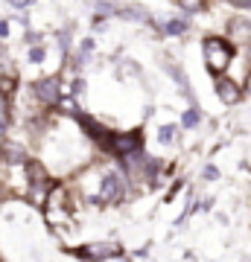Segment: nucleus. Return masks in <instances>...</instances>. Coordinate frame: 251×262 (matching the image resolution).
<instances>
[{
  "label": "nucleus",
  "instance_id": "nucleus-1",
  "mask_svg": "<svg viewBox=\"0 0 251 262\" xmlns=\"http://www.w3.org/2000/svg\"><path fill=\"white\" fill-rule=\"evenodd\" d=\"M231 56H234V47L225 41V38H205V61L214 73H225L228 64H231Z\"/></svg>",
  "mask_w": 251,
  "mask_h": 262
},
{
  "label": "nucleus",
  "instance_id": "nucleus-2",
  "mask_svg": "<svg viewBox=\"0 0 251 262\" xmlns=\"http://www.w3.org/2000/svg\"><path fill=\"white\" fill-rule=\"evenodd\" d=\"M105 149L111 155H120V158H129L134 151H140V134L131 131V134H108L105 140Z\"/></svg>",
  "mask_w": 251,
  "mask_h": 262
},
{
  "label": "nucleus",
  "instance_id": "nucleus-3",
  "mask_svg": "<svg viewBox=\"0 0 251 262\" xmlns=\"http://www.w3.org/2000/svg\"><path fill=\"white\" fill-rule=\"evenodd\" d=\"M100 195H103V201H120V198L126 195V178H123L120 172H108V175H103Z\"/></svg>",
  "mask_w": 251,
  "mask_h": 262
},
{
  "label": "nucleus",
  "instance_id": "nucleus-4",
  "mask_svg": "<svg viewBox=\"0 0 251 262\" xmlns=\"http://www.w3.org/2000/svg\"><path fill=\"white\" fill-rule=\"evenodd\" d=\"M35 96L44 105H56L62 99V88H59V76H50V79H41L35 82Z\"/></svg>",
  "mask_w": 251,
  "mask_h": 262
},
{
  "label": "nucleus",
  "instance_id": "nucleus-5",
  "mask_svg": "<svg viewBox=\"0 0 251 262\" xmlns=\"http://www.w3.org/2000/svg\"><path fill=\"white\" fill-rule=\"evenodd\" d=\"M120 253V245L114 242H96V245H85V248H79V256L82 259H108V256H117Z\"/></svg>",
  "mask_w": 251,
  "mask_h": 262
},
{
  "label": "nucleus",
  "instance_id": "nucleus-6",
  "mask_svg": "<svg viewBox=\"0 0 251 262\" xmlns=\"http://www.w3.org/2000/svg\"><path fill=\"white\" fill-rule=\"evenodd\" d=\"M29 169V184L35 187V204H44V195H47V189H50V181H47V172L41 166H38L35 160H29L27 163Z\"/></svg>",
  "mask_w": 251,
  "mask_h": 262
},
{
  "label": "nucleus",
  "instance_id": "nucleus-7",
  "mask_svg": "<svg viewBox=\"0 0 251 262\" xmlns=\"http://www.w3.org/2000/svg\"><path fill=\"white\" fill-rule=\"evenodd\" d=\"M216 94H219V99L225 105H237L242 99V88L237 82H231V79H216Z\"/></svg>",
  "mask_w": 251,
  "mask_h": 262
},
{
  "label": "nucleus",
  "instance_id": "nucleus-8",
  "mask_svg": "<svg viewBox=\"0 0 251 262\" xmlns=\"http://www.w3.org/2000/svg\"><path fill=\"white\" fill-rule=\"evenodd\" d=\"M164 32H167V35H184L187 32V20L184 18H169L167 24H164Z\"/></svg>",
  "mask_w": 251,
  "mask_h": 262
},
{
  "label": "nucleus",
  "instance_id": "nucleus-9",
  "mask_svg": "<svg viewBox=\"0 0 251 262\" xmlns=\"http://www.w3.org/2000/svg\"><path fill=\"white\" fill-rule=\"evenodd\" d=\"M158 140L164 143V146L176 143L178 140V128H176V125H161V128H158Z\"/></svg>",
  "mask_w": 251,
  "mask_h": 262
},
{
  "label": "nucleus",
  "instance_id": "nucleus-10",
  "mask_svg": "<svg viewBox=\"0 0 251 262\" xmlns=\"http://www.w3.org/2000/svg\"><path fill=\"white\" fill-rule=\"evenodd\" d=\"M231 32H234L237 38H242V41H248V38H251V27L245 24V20H240V18L231 24Z\"/></svg>",
  "mask_w": 251,
  "mask_h": 262
},
{
  "label": "nucleus",
  "instance_id": "nucleus-11",
  "mask_svg": "<svg viewBox=\"0 0 251 262\" xmlns=\"http://www.w3.org/2000/svg\"><path fill=\"white\" fill-rule=\"evenodd\" d=\"M6 125H9V102H6V96L0 94V134L6 131Z\"/></svg>",
  "mask_w": 251,
  "mask_h": 262
},
{
  "label": "nucleus",
  "instance_id": "nucleus-12",
  "mask_svg": "<svg viewBox=\"0 0 251 262\" xmlns=\"http://www.w3.org/2000/svg\"><path fill=\"white\" fill-rule=\"evenodd\" d=\"M199 120H202V114L196 111V108H190V111L184 114V120H181V125H184V128H196V125H199Z\"/></svg>",
  "mask_w": 251,
  "mask_h": 262
},
{
  "label": "nucleus",
  "instance_id": "nucleus-13",
  "mask_svg": "<svg viewBox=\"0 0 251 262\" xmlns=\"http://www.w3.org/2000/svg\"><path fill=\"white\" fill-rule=\"evenodd\" d=\"M178 6H181L184 12H202V9H205V3H199V0H196V3H193V0H181Z\"/></svg>",
  "mask_w": 251,
  "mask_h": 262
},
{
  "label": "nucleus",
  "instance_id": "nucleus-14",
  "mask_svg": "<svg viewBox=\"0 0 251 262\" xmlns=\"http://www.w3.org/2000/svg\"><path fill=\"white\" fill-rule=\"evenodd\" d=\"M41 58H44V50H41V47L29 50V61H32V64H38V61H41Z\"/></svg>",
  "mask_w": 251,
  "mask_h": 262
},
{
  "label": "nucleus",
  "instance_id": "nucleus-15",
  "mask_svg": "<svg viewBox=\"0 0 251 262\" xmlns=\"http://www.w3.org/2000/svg\"><path fill=\"white\" fill-rule=\"evenodd\" d=\"M205 178L207 181H216V178H219V169H216V166H205Z\"/></svg>",
  "mask_w": 251,
  "mask_h": 262
},
{
  "label": "nucleus",
  "instance_id": "nucleus-16",
  "mask_svg": "<svg viewBox=\"0 0 251 262\" xmlns=\"http://www.w3.org/2000/svg\"><path fill=\"white\" fill-rule=\"evenodd\" d=\"M82 91H85V82H82V79H76V82H73V94L82 96Z\"/></svg>",
  "mask_w": 251,
  "mask_h": 262
},
{
  "label": "nucleus",
  "instance_id": "nucleus-17",
  "mask_svg": "<svg viewBox=\"0 0 251 262\" xmlns=\"http://www.w3.org/2000/svg\"><path fill=\"white\" fill-rule=\"evenodd\" d=\"M234 6H237V9H251V0H237Z\"/></svg>",
  "mask_w": 251,
  "mask_h": 262
},
{
  "label": "nucleus",
  "instance_id": "nucleus-18",
  "mask_svg": "<svg viewBox=\"0 0 251 262\" xmlns=\"http://www.w3.org/2000/svg\"><path fill=\"white\" fill-rule=\"evenodd\" d=\"M103 262H129L123 253H117V256H108V259H103Z\"/></svg>",
  "mask_w": 251,
  "mask_h": 262
},
{
  "label": "nucleus",
  "instance_id": "nucleus-19",
  "mask_svg": "<svg viewBox=\"0 0 251 262\" xmlns=\"http://www.w3.org/2000/svg\"><path fill=\"white\" fill-rule=\"evenodd\" d=\"M6 32H9V24H6V20H3V24H0V38L6 35Z\"/></svg>",
  "mask_w": 251,
  "mask_h": 262
},
{
  "label": "nucleus",
  "instance_id": "nucleus-20",
  "mask_svg": "<svg viewBox=\"0 0 251 262\" xmlns=\"http://www.w3.org/2000/svg\"><path fill=\"white\" fill-rule=\"evenodd\" d=\"M245 91H248V94H251V76H248V82H245Z\"/></svg>",
  "mask_w": 251,
  "mask_h": 262
}]
</instances>
